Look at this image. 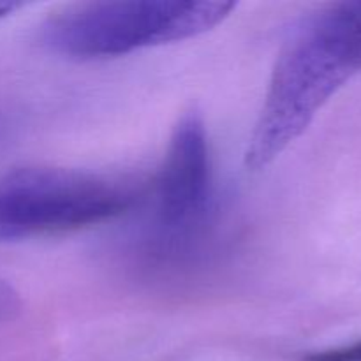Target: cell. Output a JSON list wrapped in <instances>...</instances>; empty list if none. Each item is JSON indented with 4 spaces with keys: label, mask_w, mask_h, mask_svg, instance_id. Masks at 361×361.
I'll return each instance as SVG.
<instances>
[{
    "label": "cell",
    "mask_w": 361,
    "mask_h": 361,
    "mask_svg": "<svg viewBox=\"0 0 361 361\" xmlns=\"http://www.w3.org/2000/svg\"><path fill=\"white\" fill-rule=\"evenodd\" d=\"M361 73V14L338 6L310 18L279 53L245 150L249 171L268 168L298 140L321 108Z\"/></svg>",
    "instance_id": "6da1fadb"
},
{
    "label": "cell",
    "mask_w": 361,
    "mask_h": 361,
    "mask_svg": "<svg viewBox=\"0 0 361 361\" xmlns=\"http://www.w3.org/2000/svg\"><path fill=\"white\" fill-rule=\"evenodd\" d=\"M226 0H118L67 7L42 27V41L69 59L127 55L141 48L196 37L231 14Z\"/></svg>",
    "instance_id": "7a4b0ae2"
},
{
    "label": "cell",
    "mask_w": 361,
    "mask_h": 361,
    "mask_svg": "<svg viewBox=\"0 0 361 361\" xmlns=\"http://www.w3.org/2000/svg\"><path fill=\"white\" fill-rule=\"evenodd\" d=\"M134 183L92 173L23 168L0 180V240H21L94 226L126 214Z\"/></svg>",
    "instance_id": "3957f363"
},
{
    "label": "cell",
    "mask_w": 361,
    "mask_h": 361,
    "mask_svg": "<svg viewBox=\"0 0 361 361\" xmlns=\"http://www.w3.org/2000/svg\"><path fill=\"white\" fill-rule=\"evenodd\" d=\"M212 200V159L207 127L196 111L176 123L155 185V212L162 231L185 236L201 226Z\"/></svg>",
    "instance_id": "277c9868"
},
{
    "label": "cell",
    "mask_w": 361,
    "mask_h": 361,
    "mask_svg": "<svg viewBox=\"0 0 361 361\" xmlns=\"http://www.w3.org/2000/svg\"><path fill=\"white\" fill-rule=\"evenodd\" d=\"M21 309H23V303H21L20 293L7 282L0 281V324L16 319L21 314Z\"/></svg>",
    "instance_id": "5b68a950"
},
{
    "label": "cell",
    "mask_w": 361,
    "mask_h": 361,
    "mask_svg": "<svg viewBox=\"0 0 361 361\" xmlns=\"http://www.w3.org/2000/svg\"><path fill=\"white\" fill-rule=\"evenodd\" d=\"M305 361H361V341L309 355Z\"/></svg>",
    "instance_id": "8992f818"
},
{
    "label": "cell",
    "mask_w": 361,
    "mask_h": 361,
    "mask_svg": "<svg viewBox=\"0 0 361 361\" xmlns=\"http://www.w3.org/2000/svg\"><path fill=\"white\" fill-rule=\"evenodd\" d=\"M21 4H16V2H0V18L7 16V14H11L13 11L20 9Z\"/></svg>",
    "instance_id": "52a82bcc"
},
{
    "label": "cell",
    "mask_w": 361,
    "mask_h": 361,
    "mask_svg": "<svg viewBox=\"0 0 361 361\" xmlns=\"http://www.w3.org/2000/svg\"><path fill=\"white\" fill-rule=\"evenodd\" d=\"M355 7H356V9H358V13L361 14V4H356V6H355Z\"/></svg>",
    "instance_id": "ba28073f"
}]
</instances>
